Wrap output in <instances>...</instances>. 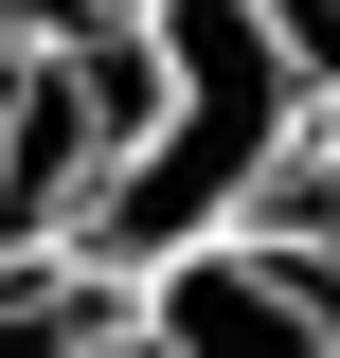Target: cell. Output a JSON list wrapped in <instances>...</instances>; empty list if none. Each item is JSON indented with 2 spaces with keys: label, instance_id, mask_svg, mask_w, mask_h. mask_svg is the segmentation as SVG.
<instances>
[{
  "label": "cell",
  "instance_id": "obj_3",
  "mask_svg": "<svg viewBox=\"0 0 340 358\" xmlns=\"http://www.w3.org/2000/svg\"><path fill=\"white\" fill-rule=\"evenodd\" d=\"M126 0H0V36H108Z\"/></svg>",
  "mask_w": 340,
  "mask_h": 358
},
{
  "label": "cell",
  "instance_id": "obj_2",
  "mask_svg": "<svg viewBox=\"0 0 340 358\" xmlns=\"http://www.w3.org/2000/svg\"><path fill=\"white\" fill-rule=\"evenodd\" d=\"M126 341V268H90L72 233H0V358H108Z\"/></svg>",
  "mask_w": 340,
  "mask_h": 358
},
{
  "label": "cell",
  "instance_id": "obj_1",
  "mask_svg": "<svg viewBox=\"0 0 340 358\" xmlns=\"http://www.w3.org/2000/svg\"><path fill=\"white\" fill-rule=\"evenodd\" d=\"M108 358H340V251L323 233H179L126 268V341Z\"/></svg>",
  "mask_w": 340,
  "mask_h": 358
},
{
  "label": "cell",
  "instance_id": "obj_4",
  "mask_svg": "<svg viewBox=\"0 0 340 358\" xmlns=\"http://www.w3.org/2000/svg\"><path fill=\"white\" fill-rule=\"evenodd\" d=\"M0 233H18V36H0Z\"/></svg>",
  "mask_w": 340,
  "mask_h": 358
}]
</instances>
